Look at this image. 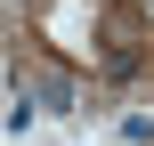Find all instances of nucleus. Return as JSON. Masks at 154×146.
Returning a JSON list of instances; mask_svg holds the SVG:
<instances>
[{
	"label": "nucleus",
	"mask_w": 154,
	"mask_h": 146,
	"mask_svg": "<svg viewBox=\"0 0 154 146\" xmlns=\"http://www.w3.org/2000/svg\"><path fill=\"white\" fill-rule=\"evenodd\" d=\"M41 106H57V114H65V106H73V81H65V73H49V81H41Z\"/></svg>",
	"instance_id": "f257e3e1"
}]
</instances>
